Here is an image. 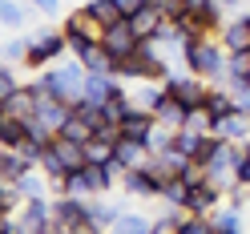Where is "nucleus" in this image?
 Listing matches in <instances>:
<instances>
[{"label":"nucleus","mask_w":250,"mask_h":234,"mask_svg":"<svg viewBox=\"0 0 250 234\" xmlns=\"http://www.w3.org/2000/svg\"><path fill=\"white\" fill-rule=\"evenodd\" d=\"M61 33H65V37H85V41H101L105 28L81 8V12H73V17H65V28H61Z\"/></svg>","instance_id":"22"},{"label":"nucleus","mask_w":250,"mask_h":234,"mask_svg":"<svg viewBox=\"0 0 250 234\" xmlns=\"http://www.w3.org/2000/svg\"><path fill=\"white\" fill-rule=\"evenodd\" d=\"M69 234H101V230H97V226H89V222H85V226H77V230H69Z\"/></svg>","instance_id":"46"},{"label":"nucleus","mask_w":250,"mask_h":234,"mask_svg":"<svg viewBox=\"0 0 250 234\" xmlns=\"http://www.w3.org/2000/svg\"><path fill=\"white\" fill-rule=\"evenodd\" d=\"M214 133L222 137V142H246V137H250V113L234 109L226 121H218V126H214Z\"/></svg>","instance_id":"21"},{"label":"nucleus","mask_w":250,"mask_h":234,"mask_svg":"<svg viewBox=\"0 0 250 234\" xmlns=\"http://www.w3.org/2000/svg\"><path fill=\"white\" fill-rule=\"evenodd\" d=\"M182 61L186 69H190L194 77H202V81H218V77H226V49L222 41L214 37H198L182 49Z\"/></svg>","instance_id":"2"},{"label":"nucleus","mask_w":250,"mask_h":234,"mask_svg":"<svg viewBox=\"0 0 250 234\" xmlns=\"http://www.w3.org/2000/svg\"><path fill=\"white\" fill-rule=\"evenodd\" d=\"M226 81H250V53H226Z\"/></svg>","instance_id":"36"},{"label":"nucleus","mask_w":250,"mask_h":234,"mask_svg":"<svg viewBox=\"0 0 250 234\" xmlns=\"http://www.w3.org/2000/svg\"><path fill=\"white\" fill-rule=\"evenodd\" d=\"M49 234H69V230H65V226H53V230H49Z\"/></svg>","instance_id":"47"},{"label":"nucleus","mask_w":250,"mask_h":234,"mask_svg":"<svg viewBox=\"0 0 250 234\" xmlns=\"http://www.w3.org/2000/svg\"><path fill=\"white\" fill-rule=\"evenodd\" d=\"M113 4L125 12V17H129V12H137V8H142V4H149V0H113Z\"/></svg>","instance_id":"44"},{"label":"nucleus","mask_w":250,"mask_h":234,"mask_svg":"<svg viewBox=\"0 0 250 234\" xmlns=\"http://www.w3.org/2000/svg\"><path fill=\"white\" fill-rule=\"evenodd\" d=\"M0 149H4V146H0Z\"/></svg>","instance_id":"48"},{"label":"nucleus","mask_w":250,"mask_h":234,"mask_svg":"<svg viewBox=\"0 0 250 234\" xmlns=\"http://www.w3.org/2000/svg\"><path fill=\"white\" fill-rule=\"evenodd\" d=\"M146 166L158 178H186V170L194 166V158H186V153H178V149H162V153H149Z\"/></svg>","instance_id":"12"},{"label":"nucleus","mask_w":250,"mask_h":234,"mask_svg":"<svg viewBox=\"0 0 250 234\" xmlns=\"http://www.w3.org/2000/svg\"><path fill=\"white\" fill-rule=\"evenodd\" d=\"M57 222H53V202L44 198H28L24 210L17 214V234H49Z\"/></svg>","instance_id":"6"},{"label":"nucleus","mask_w":250,"mask_h":234,"mask_svg":"<svg viewBox=\"0 0 250 234\" xmlns=\"http://www.w3.org/2000/svg\"><path fill=\"white\" fill-rule=\"evenodd\" d=\"M190 113H194V109L190 105H182L178 97H169V93H166V97H162V105L158 109H153V121H158V126H166V129H186V121H190Z\"/></svg>","instance_id":"16"},{"label":"nucleus","mask_w":250,"mask_h":234,"mask_svg":"<svg viewBox=\"0 0 250 234\" xmlns=\"http://www.w3.org/2000/svg\"><path fill=\"white\" fill-rule=\"evenodd\" d=\"M117 93H125L121 77H113V73H89V81H85V101L105 105V101H113Z\"/></svg>","instance_id":"13"},{"label":"nucleus","mask_w":250,"mask_h":234,"mask_svg":"<svg viewBox=\"0 0 250 234\" xmlns=\"http://www.w3.org/2000/svg\"><path fill=\"white\" fill-rule=\"evenodd\" d=\"M113 178H117V166H93L85 162L81 170H73V174H65V182H61V194H73V198H101L105 190H113Z\"/></svg>","instance_id":"3"},{"label":"nucleus","mask_w":250,"mask_h":234,"mask_svg":"<svg viewBox=\"0 0 250 234\" xmlns=\"http://www.w3.org/2000/svg\"><path fill=\"white\" fill-rule=\"evenodd\" d=\"M250 4V0H218V8H222V17H226V12H234V8H246Z\"/></svg>","instance_id":"45"},{"label":"nucleus","mask_w":250,"mask_h":234,"mask_svg":"<svg viewBox=\"0 0 250 234\" xmlns=\"http://www.w3.org/2000/svg\"><path fill=\"white\" fill-rule=\"evenodd\" d=\"M125 21H129V28L137 33V41H153V37H158V28L166 24L162 8H153V4H142L137 12H129V17H125Z\"/></svg>","instance_id":"17"},{"label":"nucleus","mask_w":250,"mask_h":234,"mask_svg":"<svg viewBox=\"0 0 250 234\" xmlns=\"http://www.w3.org/2000/svg\"><path fill=\"white\" fill-rule=\"evenodd\" d=\"M53 222L65 226V230L85 226V222H89V202H85V198H73V194H61V198L53 202Z\"/></svg>","instance_id":"9"},{"label":"nucleus","mask_w":250,"mask_h":234,"mask_svg":"<svg viewBox=\"0 0 250 234\" xmlns=\"http://www.w3.org/2000/svg\"><path fill=\"white\" fill-rule=\"evenodd\" d=\"M166 93L169 97H178L182 105H190V109H202L206 105V97H210V85L202 81V77H194V73H186V77H166Z\"/></svg>","instance_id":"7"},{"label":"nucleus","mask_w":250,"mask_h":234,"mask_svg":"<svg viewBox=\"0 0 250 234\" xmlns=\"http://www.w3.org/2000/svg\"><path fill=\"white\" fill-rule=\"evenodd\" d=\"M73 113H77V117H85L89 126H93V133H101V129L109 126V113H105V105H93V101H81V105H73Z\"/></svg>","instance_id":"33"},{"label":"nucleus","mask_w":250,"mask_h":234,"mask_svg":"<svg viewBox=\"0 0 250 234\" xmlns=\"http://www.w3.org/2000/svg\"><path fill=\"white\" fill-rule=\"evenodd\" d=\"M125 214V206H113V202H101V198H89V226H97L101 234Z\"/></svg>","instance_id":"23"},{"label":"nucleus","mask_w":250,"mask_h":234,"mask_svg":"<svg viewBox=\"0 0 250 234\" xmlns=\"http://www.w3.org/2000/svg\"><path fill=\"white\" fill-rule=\"evenodd\" d=\"M81 166H85V146L65 142V137H53V146L44 149V158H41V170L57 186L65 182V174H73V170H81Z\"/></svg>","instance_id":"4"},{"label":"nucleus","mask_w":250,"mask_h":234,"mask_svg":"<svg viewBox=\"0 0 250 234\" xmlns=\"http://www.w3.org/2000/svg\"><path fill=\"white\" fill-rule=\"evenodd\" d=\"M113 153H117V142L93 137V142L85 146V162H93V166H113Z\"/></svg>","instance_id":"32"},{"label":"nucleus","mask_w":250,"mask_h":234,"mask_svg":"<svg viewBox=\"0 0 250 234\" xmlns=\"http://www.w3.org/2000/svg\"><path fill=\"white\" fill-rule=\"evenodd\" d=\"M28 53H33V37H17V41H8L0 49V61L4 65H17V61H28Z\"/></svg>","instance_id":"35"},{"label":"nucleus","mask_w":250,"mask_h":234,"mask_svg":"<svg viewBox=\"0 0 250 234\" xmlns=\"http://www.w3.org/2000/svg\"><path fill=\"white\" fill-rule=\"evenodd\" d=\"M0 24H8V28L28 24V8L17 4V0H0Z\"/></svg>","instance_id":"38"},{"label":"nucleus","mask_w":250,"mask_h":234,"mask_svg":"<svg viewBox=\"0 0 250 234\" xmlns=\"http://www.w3.org/2000/svg\"><path fill=\"white\" fill-rule=\"evenodd\" d=\"M218 41H222L226 53H250V12L230 17V21L222 24V33H218Z\"/></svg>","instance_id":"10"},{"label":"nucleus","mask_w":250,"mask_h":234,"mask_svg":"<svg viewBox=\"0 0 250 234\" xmlns=\"http://www.w3.org/2000/svg\"><path fill=\"white\" fill-rule=\"evenodd\" d=\"M73 117V105H65V101H57V97H41V105H37V121L44 129H53V133H61V126Z\"/></svg>","instance_id":"18"},{"label":"nucleus","mask_w":250,"mask_h":234,"mask_svg":"<svg viewBox=\"0 0 250 234\" xmlns=\"http://www.w3.org/2000/svg\"><path fill=\"white\" fill-rule=\"evenodd\" d=\"M57 137H65V142H77V146H89L97 133H93V126H89L85 117H77V113H73L65 126H61V133H57Z\"/></svg>","instance_id":"27"},{"label":"nucleus","mask_w":250,"mask_h":234,"mask_svg":"<svg viewBox=\"0 0 250 234\" xmlns=\"http://www.w3.org/2000/svg\"><path fill=\"white\" fill-rule=\"evenodd\" d=\"M85 81H89V73L81 61H61V65H49V69H41L37 73V81L28 85L37 93V97H57V101H65V105H81L85 101Z\"/></svg>","instance_id":"1"},{"label":"nucleus","mask_w":250,"mask_h":234,"mask_svg":"<svg viewBox=\"0 0 250 234\" xmlns=\"http://www.w3.org/2000/svg\"><path fill=\"white\" fill-rule=\"evenodd\" d=\"M28 170H37L21 149H0V182H21Z\"/></svg>","instance_id":"20"},{"label":"nucleus","mask_w":250,"mask_h":234,"mask_svg":"<svg viewBox=\"0 0 250 234\" xmlns=\"http://www.w3.org/2000/svg\"><path fill=\"white\" fill-rule=\"evenodd\" d=\"M162 182H166V178H158L149 166H142V170H129V174H121V186H125V194H129V198H158Z\"/></svg>","instance_id":"11"},{"label":"nucleus","mask_w":250,"mask_h":234,"mask_svg":"<svg viewBox=\"0 0 250 234\" xmlns=\"http://www.w3.org/2000/svg\"><path fill=\"white\" fill-rule=\"evenodd\" d=\"M146 162H149V146H146V142H133V137H121V142H117V153H113V166H117V174L142 170Z\"/></svg>","instance_id":"14"},{"label":"nucleus","mask_w":250,"mask_h":234,"mask_svg":"<svg viewBox=\"0 0 250 234\" xmlns=\"http://www.w3.org/2000/svg\"><path fill=\"white\" fill-rule=\"evenodd\" d=\"M222 89H230V97H234V105L242 113H250V81H226Z\"/></svg>","instance_id":"41"},{"label":"nucleus","mask_w":250,"mask_h":234,"mask_svg":"<svg viewBox=\"0 0 250 234\" xmlns=\"http://www.w3.org/2000/svg\"><path fill=\"white\" fill-rule=\"evenodd\" d=\"M28 137V129H24V121H17V117H4L0 113V146L4 149H21V142Z\"/></svg>","instance_id":"29"},{"label":"nucleus","mask_w":250,"mask_h":234,"mask_svg":"<svg viewBox=\"0 0 250 234\" xmlns=\"http://www.w3.org/2000/svg\"><path fill=\"white\" fill-rule=\"evenodd\" d=\"M129 97H133V105H137V109L153 113V109L162 105V97H166V85H142L137 93H129Z\"/></svg>","instance_id":"34"},{"label":"nucleus","mask_w":250,"mask_h":234,"mask_svg":"<svg viewBox=\"0 0 250 234\" xmlns=\"http://www.w3.org/2000/svg\"><path fill=\"white\" fill-rule=\"evenodd\" d=\"M146 146H149V153H162V149H174V129H166V126H153V133L146 137Z\"/></svg>","instance_id":"40"},{"label":"nucleus","mask_w":250,"mask_h":234,"mask_svg":"<svg viewBox=\"0 0 250 234\" xmlns=\"http://www.w3.org/2000/svg\"><path fill=\"white\" fill-rule=\"evenodd\" d=\"M178 234H214V222H210V214H190V210H186Z\"/></svg>","instance_id":"39"},{"label":"nucleus","mask_w":250,"mask_h":234,"mask_svg":"<svg viewBox=\"0 0 250 234\" xmlns=\"http://www.w3.org/2000/svg\"><path fill=\"white\" fill-rule=\"evenodd\" d=\"M101 49L113 61H125V57H133L137 49H142V41H137V33L129 28V21H121V24H113V28L101 33Z\"/></svg>","instance_id":"8"},{"label":"nucleus","mask_w":250,"mask_h":234,"mask_svg":"<svg viewBox=\"0 0 250 234\" xmlns=\"http://www.w3.org/2000/svg\"><path fill=\"white\" fill-rule=\"evenodd\" d=\"M77 61L85 65V73H113V57H109L101 44H89V49L77 57Z\"/></svg>","instance_id":"30"},{"label":"nucleus","mask_w":250,"mask_h":234,"mask_svg":"<svg viewBox=\"0 0 250 234\" xmlns=\"http://www.w3.org/2000/svg\"><path fill=\"white\" fill-rule=\"evenodd\" d=\"M149 230H153V222H149L146 214H129V210H125L105 234H149Z\"/></svg>","instance_id":"28"},{"label":"nucleus","mask_w":250,"mask_h":234,"mask_svg":"<svg viewBox=\"0 0 250 234\" xmlns=\"http://www.w3.org/2000/svg\"><path fill=\"white\" fill-rule=\"evenodd\" d=\"M17 89H21V81L12 77V65H4V61H0V101H8Z\"/></svg>","instance_id":"42"},{"label":"nucleus","mask_w":250,"mask_h":234,"mask_svg":"<svg viewBox=\"0 0 250 234\" xmlns=\"http://www.w3.org/2000/svg\"><path fill=\"white\" fill-rule=\"evenodd\" d=\"M37 105H41V97H37L28 85H21L8 101H0V113H4V117H17V121H33V117H37Z\"/></svg>","instance_id":"15"},{"label":"nucleus","mask_w":250,"mask_h":234,"mask_svg":"<svg viewBox=\"0 0 250 234\" xmlns=\"http://www.w3.org/2000/svg\"><path fill=\"white\" fill-rule=\"evenodd\" d=\"M65 53H69L65 33H57V28H44L41 37H33V53H28V61H24V65L41 73V69H49L53 61H61Z\"/></svg>","instance_id":"5"},{"label":"nucleus","mask_w":250,"mask_h":234,"mask_svg":"<svg viewBox=\"0 0 250 234\" xmlns=\"http://www.w3.org/2000/svg\"><path fill=\"white\" fill-rule=\"evenodd\" d=\"M85 12H89V17L97 21L101 28H113V24H121V21H125V12L113 4V0H89V4H85Z\"/></svg>","instance_id":"26"},{"label":"nucleus","mask_w":250,"mask_h":234,"mask_svg":"<svg viewBox=\"0 0 250 234\" xmlns=\"http://www.w3.org/2000/svg\"><path fill=\"white\" fill-rule=\"evenodd\" d=\"M153 126H158V121H153V113H146V109H133V113L121 121V137H133V142H146V137L153 133Z\"/></svg>","instance_id":"24"},{"label":"nucleus","mask_w":250,"mask_h":234,"mask_svg":"<svg viewBox=\"0 0 250 234\" xmlns=\"http://www.w3.org/2000/svg\"><path fill=\"white\" fill-rule=\"evenodd\" d=\"M218 198H222V190H214L210 182H198L186 190V210L190 214H214L218 210Z\"/></svg>","instance_id":"19"},{"label":"nucleus","mask_w":250,"mask_h":234,"mask_svg":"<svg viewBox=\"0 0 250 234\" xmlns=\"http://www.w3.org/2000/svg\"><path fill=\"white\" fill-rule=\"evenodd\" d=\"M210 222H214V234H242V210H234V206L214 210Z\"/></svg>","instance_id":"31"},{"label":"nucleus","mask_w":250,"mask_h":234,"mask_svg":"<svg viewBox=\"0 0 250 234\" xmlns=\"http://www.w3.org/2000/svg\"><path fill=\"white\" fill-rule=\"evenodd\" d=\"M202 109H206V113H210V121L218 126V121H226V117H230L238 105H234L230 89H210V97H206V105H202Z\"/></svg>","instance_id":"25"},{"label":"nucleus","mask_w":250,"mask_h":234,"mask_svg":"<svg viewBox=\"0 0 250 234\" xmlns=\"http://www.w3.org/2000/svg\"><path fill=\"white\" fill-rule=\"evenodd\" d=\"M44 178H49V174L37 166V170H28V174L17 182V186H21V194H24V202H28V198H44Z\"/></svg>","instance_id":"37"},{"label":"nucleus","mask_w":250,"mask_h":234,"mask_svg":"<svg viewBox=\"0 0 250 234\" xmlns=\"http://www.w3.org/2000/svg\"><path fill=\"white\" fill-rule=\"evenodd\" d=\"M33 8H41L44 17H53V12H61V0H28Z\"/></svg>","instance_id":"43"}]
</instances>
